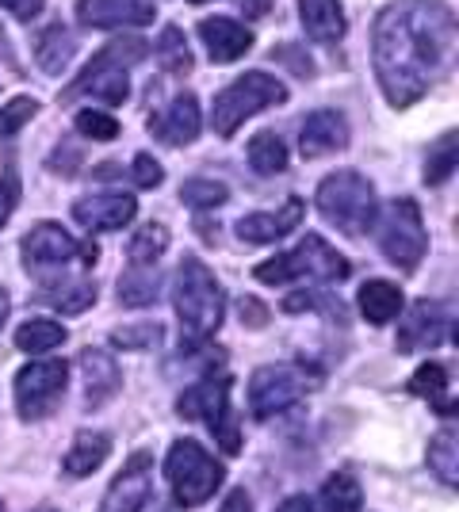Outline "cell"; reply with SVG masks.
Returning a JSON list of instances; mask_svg holds the SVG:
<instances>
[{
    "label": "cell",
    "instance_id": "6da1fadb",
    "mask_svg": "<svg viewBox=\"0 0 459 512\" xmlns=\"http://www.w3.org/2000/svg\"><path fill=\"white\" fill-rule=\"evenodd\" d=\"M456 58V16L440 0H391L372 27V62L391 107L417 104Z\"/></svg>",
    "mask_w": 459,
    "mask_h": 512
},
{
    "label": "cell",
    "instance_id": "7a4b0ae2",
    "mask_svg": "<svg viewBox=\"0 0 459 512\" xmlns=\"http://www.w3.org/2000/svg\"><path fill=\"white\" fill-rule=\"evenodd\" d=\"M173 302H176V318H180V344H184V352H196L199 344H207L222 329L226 295H222L215 272L199 256H188L180 264Z\"/></svg>",
    "mask_w": 459,
    "mask_h": 512
},
{
    "label": "cell",
    "instance_id": "3957f363",
    "mask_svg": "<svg viewBox=\"0 0 459 512\" xmlns=\"http://www.w3.org/2000/svg\"><path fill=\"white\" fill-rule=\"evenodd\" d=\"M146 58V43L142 39H115L108 43L92 62L85 65V73L73 81V85L62 92V104H69L73 96H96V100H104V104H127V96H131V65H138Z\"/></svg>",
    "mask_w": 459,
    "mask_h": 512
},
{
    "label": "cell",
    "instance_id": "277c9868",
    "mask_svg": "<svg viewBox=\"0 0 459 512\" xmlns=\"http://www.w3.org/2000/svg\"><path fill=\"white\" fill-rule=\"evenodd\" d=\"M165 478L173 486V501L180 509H196L203 501H211L222 486V463L207 448H199L196 440H176L165 455Z\"/></svg>",
    "mask_w": 459,
    "mask_h": 512
},
{
    "label": "cell",
    "instance_id": "5b68a950",
    "mask_svg": "<svg viewBox=\"0 0 459 512\" xmlns=\"http://www.w3.org/2000/svg\"><path fill=\"white\" fill-rule=\"evenodd\" d=\"M318 214L341 234H364L375 222V188L360 172H333L318 184Z\"/></svg>",
    "mask_w": 459,
    "mask_h": 512
},
{
    "label": "cell",
    "instance_id": "8992f818",
    "mask_svg": "<svg viewBox=\"0 0 459 512\" xmlns=\"http://www.w3.org/2000/svg\"><path fill=\"white\" fill-rule=\"evenodd\" d=\"M284 100H287L284 81H276L272 73H261V69H253V73H241L234 85L222 88L219 96H215L211 127H215V134L230 138V134H234V130H238L245 119L261 115L264 107L284 104Z\"/></svg>",
    "mask_w": 459,
    "mask_h": 512
},
{
    "label": "cell",
    "instance_id": "52a82bcc",
    "mask_svg": "<svg viewBox=\"0 0 459 512\" xmlns=\"http://www.w3.org/2000/svg\"><path fill=\"white\" fill-rule=\"evenodd\" d=\"M303 276L345 279L349 276V260L337 253L329 241H322L318 234H310L299 241V249L272 256V260H264V264L253 268V279H261V283H268V287H284V283L303 279Z\"/></svg>",
    "mask_w": 459,
    "mask_h": 512
},
{
    "label": "cell",
    "instance_id": "ba28073f",
    "mask_svg": "<svg viewBox=\"0 0 459 512\" xmlns=\"http://www.w3.org/2000/svg\"><path fill=\"white\" fill-rule=\"evenodd\" d=\"M230 386L234 379L230 375H211V379H199L196 386H188L176 402V413L184 421H203V425L215 432L219 448L226 455H238L241 451V436H238V421L230 413Z\"/></svg>",
    "mask_w": 459,
    "mask_h": 512
},
{
    "label": "cell",
    "instance_id": "9c48e42d",
    "mask_svg": "<svg viewBox=\"0 0 459 512\" xmlns=\"http://www.w3.org/2000/svg\"><path fill=\"white\" fill-rule=\"evenodd\" d=\"M379 249L391 260L394 268L414 272L421 256L429 249V237L421 226V211L414 199H391L383 207V222H379Z\"/></svg>",
    "mask_w": 459,
    "mask_h": 512
},
{
    "label": "cell",
    "instance_id": "30bf717a",
    "mask_svg": "<svg viewBox=\"0 0 459 512\" xmlns=\"http://www.w3.org/2000/svg\"><path fill=\"white\" fill-rule=\"evenodd\" d=\"M69 386V363L66 360H35L23 371H16V413L20 421H43L50 417L58 402L66 398Z\"/></svg>",
    "mask_w": 459,
    "mask_h": 512
},
{
    "label": "cell",
    "instance_id": "8fae6325",
    "mask_svg": "<svg viewBox=\"0 0 459 512\" xmlns=\"http://www.w3.org/2000/svg\"><path fill=\"white\" fill-rule=\"evenodd\" d=\"M23 268L35 279H50L66 272L69 264L81 256L85 264L96 260V245H81L77 237H69L58 222H39L31 234L23 237Z\"/></svg>",
    "mask_w": 459,
    "mask_h": 512
},
{
    "label": "cell",
    "instance_id": "7c38bea8",
    "mask_svg": "<svg viewBox=\"0 0 459 512\" xmlns=\"http://www.w3.org/2000/svg\"><path fill=\"white\" fill-rule=\"evenodd\" d=\"M314 390V375H306L303 367L295 363H268L249 379V406L257 417H276L287 406L303 402L306 394Z\"/></svg>",
    "mask_w": 459,
    "mask_h": 512
},
{
    "label": "cell",
    "instance_id": "4fadbf2b",
    "mask_svg": "<svg viewBox=\"0 0 459 512\" xmlns=\"http://www.w3.org/2000/svg\"><path fill=\"white\" fill-rule=\"evenodd\" d=\"M134 214H138V199L127 192H96V195H85L81 203H73L77 226H85L92 234L123 230V226L134 222Z\"/></svg>",
    "mask_w": 459,
    "mask_h": 512
},
{
    "label": "cell",
    "instance_id": "5bb4252c",
    "mask_svg": "<svg viewBox=\"0 0 459 512\" xmlns=\"http://www.w3.org/2000/svg\"><path fill=\"white\" fill-rule=\"evenodd\" d=\"M444 337H452V314L440 302L421 299L398 329V352H425V348H437Z\"/></svg>",
    "mask_w": 459,
    "mask_h": 512
},
{
    "label": "cell",
    "instance_id": "9a60e30c",
    "mask_svg": "<svg viewBox=\"0 0 459 512\" xmlns=\"http://www.w3.org/2000/svg\"><path fill=\"white\" fill-rule=\"evenodd\" d=\"M146 501H150V451H138L127 459V467L115 474L100 512H142Z\"/></svg>",
    "mask_w": 459,
    "mask_h": 512
},
{
    "label": "cell",
    "instance_id": "2e32d148",
    "mask_svg": "<svg viewBox=\"0 0 459 512\" xmlns=\"http://www.w3.org/2000/svg\"><path fill=\"white\" fill-rule=\"evenodd\" d=\"M77 16L88 27L115 31V27H150L157 8H153V0H81Z\"/></svg>",
    "mask_w": 459,
    "mask_h": 512
},
{
    "label": "cell",
    "instance_id": "e0dca14e",
    "mask_svg": "<svg viewBox=\"0 0 459 512\" xmlns=\"http://www.w3.org/2000/svg\"><path fill=\"white\" fill-rule=\"evenodd\" d=\"M349 146V119L341 111H314L299 130V153L306 161H318L329 153L345 150Z\"/></svg>",
    "mask_w": 459,
    "mask_h": 512
},
{
    "label": "cell",
    "instance_id": "ac0fdd59",
    "mask_svg": "<svg viewBox=\"0 0 459 512\" xmlns=\"http://www.w3.org/2000/svg\"><path fill=\"white\" fill-rule=\"evenodd\" d=\"M199 39L207 46L211 62H238V58L249 54V46H253V31L238 20L211 16V20L199 23Z\"/></svg>",
    "mask_w": 459,
    "mask_h": 512
},
{
    "label": "cell",
    "instance_id": "d6986e66",
    "mask_svg": "<svg viewBox=\"0 0 459 512\" xmlns=\"http://www.w3.org/2000/svg\"><path fill=\"white\" fill-rule=\"evenodd\" d=\"M81 375H85V409L108 406L119 394V363L111 360L104 348L81 352Z\"/></svg>",
    "mask_w": 459,
    "mask_h": 512
},
{
    "label": "cell",
    "instance_id": "ffe728a7",
    "mask_svg": "<svg viewBox=\"0 0 459 512\" xmlns=\"http://www.w3.org/2000/svg\"><path fill=\"white\" fill-rule=\"evenodd\" d=\"M299 222H303V203H299V199H287L276 214H245L234 230H238V237L249 241V245H268V241L287 237Z\"/></svg>",
    "mask_w": 459,
    "mask_h": 512
},
{
    "label": "cell",
    "instance_id": "44dd1931",
    "mask_svg": "<svg viewBox=\"0 0 459 512\" xmlns=\"http://www.w3.org/2000/svg\"><path fill=\"white\" fill-rule=\"evenodd\" d=\"M199 127H203L199 100L192 92H180L173 104H169V111H165V119H161V127H157V138H161L165 146H188V142L199 138Z\"/></svg>",
    "mask_w": 459,
    "mask_h": 512
},
{
    "label": "cell",
    "instance_id": "7402d4cb",
    "mask_svg": "<svg viewBox=\"0 0 459 512\" xmlns=\"http://www.w3.org/2000/svg\"><path fill=\"white\" fill-rule=\"evenodd\" d=\"M299 16H303L306 35L314 43L333 46L345 39V12L341 0H299Z\"/></svg>",
    "mask_w": 459,
    "mask_h": 512
},
{
    "label": "cell",
    "instance_id": "603a6c76",
    "mask_svg": "<svg viewBox=\"0 0 459 512\" xmlns=\"http://www.w3.org/2000/svg\"><path fill=\"white\" fill-rule=\"evenodd\" d=\"M356 306H360L364 321L387 325V321H394L402 314L406 299H402V291H398L394 283H387V279H368V283L360 287V295H356Z\"/></svg>",
    "mask_w": 459,
    "mask_h": 512
},
{
    "label": "cell",
    "instance_id": "cb8c5ba5",
    "mask_svg": "<svg viewBox=\"0 0 459 512\" xmlns=\"http://www.w3.org/2000/svg\"><path fill=\"white\" fill-rule=\"evenodd\" d=\"M111 455V436L108 432H77L73 436V448L66 455V474L69 478H88V474H96V470L104 467V459Z\"/></svg>",
    "mask_w": 459,
    "mask_h": 512
},
{
    "label": "cell",
    "instance_id": "d4e9b609",
    "mask_svg": "<svg viewBox=\"0 0 459 512\" xmlns=\"http://www.w3.org/2000/svg\"><path fill=\"white\" fill-rule=\"evenodd\" d=\"M161 299V272L153 264H131L123 276H119V302L123 306H153Z\"/></svg>",
    "mask_w": 459,
    "mask_h": 512
},
{
    "label": "cell",
    "instance_id": "484cf974",
    "mask_svg": "<svg viewBox=\"0 0 459 512\" xmlns=\"http://www.w3.org/2000/svg\"><path fill=\"white\" fill-rule=\"evenodd\" d=\"M73 54H77V43H73V35H69V27L62 23H54V27H46L43 35H39V46H35V62L43 73H66L69 62H73Z\"/></svg>",
    "mask_w": 459,
    "mask_h": 512
},
{
    "label": "cell",
    "instance_id": "4316f807",
    "mask_svg": "<svg viewBox=\"0 0 459 512\" xmlns=\"http://www.w3.org/2000/svg\"><path fill=\"white\" fill-rule=\"evenodd\" d=\"M322 505L329 512H360L364 509V490L352 470H333L322 482Z\"/></svg>",
    "mask_w": 459,
    "mask_h": 512
},
{
    "label": "cell",
    "instance_id": "83f0119b",
    "mask_svg": "<svg viewBox=\"0 0 459 512\" xmlns=\"http://www.w3.org/2000/svg\"><path fill=\"white\" fill-rule=\"evenodd\" d=\"M39 302L54 306L58 314H81L96 302V287L92 283H77V279H62V283H50L46 291H39Z\"/></svg>",
    "mask_w": 459,
    "mask_h": 512
},
{
    "label": "cell",
    "instance_id": "f1b7e54d",
    "mask_svg": "<svg viewBox=\"0 0 459 512\" xmlns=\"http://www.w3.org/2000/svg\"><path fill=\"white\" fill-rule=\"evenodd\" d=\"M249 165L257 176H280L287 169V146L276 130H261L249 142Z\"/></svg>",
    "mask_w": 459,
    "mask_h": 512
},
{
    "label": "cell",
    "instance_id": "f546056e",
    "mask_svg": "<svg viewBox=\"0 0 459 512\" xmlns=\"http://www.w3.org/2000/svg\"><path fill=\"white\" fill-rule=\"evenodd\" d=\"M62 341H66V329L50 318H31L16 329V348H20V352H31V356H39L46 348H58Z\"/></svg>",
    "mask_w": 459,
    "mask_h": 512
},
{
    "label": "cell",
    "instance_id": "4dcf8cb0",
    "mask_svg": "<svg viewBox=\"0 0 459 512\" xmlns=\"http://www.w3.org/2000/svg\"><path fill=\"white\" fill-rule=\"evenodd\" d=\"M157 62H161L165 73H173V77L192 73V50L184 43V31L180 27H165L161 31V39H157Z\"/></svg>",
    "mask_w": 459,
    "mask_h": 512
},
{
    "label": "cell",
    "instance_id": "1f68e13d",
    "mask_svg": "<svg viewBox=\"0 0 459 512\" xmlns=\"http://www.w3.org/2000/svg\"><path fill=\"white\" fill-rule=\"evenodd\" d=\"M165 249H169V230L161 222H142L134 230L131 245H127L134 264H157V256L165 253Z\"/></svg>",
    "mask_w": 459,
    "mask_h": 512
},
{
    "label": "cell",
    "instance_id": "d6a6232c",
    "mask_svg": "<svg viewBox=\"0 0 459 512\" xmlns=\"http://www.w3.org/2000/svg\"><path fill=\"white\" fill-rule=\"evenodd\" d=\"M429 470L437 474V478L444 482V486H448V490H456V482H459L456 432H448V436H437V440L429 444Z\"/></svg>",
    "mask_w": 459,
    "mask_h": 512
},
{
    "label": "cell",
    "instance_id": "836d02e7",
    "mask_svg": "<svg viewBox=\"0 0 459 512\" xmlns=\"http://www.w3.org/2000/svg\"><path fill=\"white\" fill-rule=\"evenodd\" d=\"M444 386H448V371L440 363H421L410 379V394L437 402V413H456L452 406H444Z\"/></svg>",
    "mask_w": 459,
    "mask_h": 512
},
{
    "label": "cell",
    "instance_id": "e575fe53",
    "mask_svg": "<svg viewBox=\"0 0 459 512\" xmlns=\"http://www.w3.org/2000/svg\"><path fill=\"white\" fill-rule=\"evenodd\" d=\"M180 199H184V207H192V211H215L222 207L226 199H230V188L219 184V180H188L184 188H180Z\"/></svg>",
    "mask_w": 459,
    "mask_h": 512
},
{
    "label": "cell",
    "instance_id": "d590c367",
    "mask_svg": "<svg viewBox=\"0 0 459 512\" xmlns=\"http://www.w3.org/2000/svg\"><path fill=\"white\" fill-rule=\"evenodd\" d=\"M165 341V329L161 325H123L111 333V344L115 348H127V352H153Z\"/></svg>",
    "mask_w": 459,
    "mask_h": 512
},
{
    "label": "cell",
    "instance_id": "8d00e7d4",
    "mask_svg": "<svg viewBox=\"0 0 459 512\" xmlns=\"http://www.w3.org/2000/svg\"><path fill=\"white\" fill-rule=\"evenodd\" d=\"M77 130L92 138V142H115L123 127H119V119L108 115V111H96V107H85V111H77Z\"/></svg>",
    "mask_w": 459,
    "mask_h": 512
},
{
    "label": "cell",
    "instance_id": "74e56055",
    "mask_svg": "<svg viewBox=\"0 0 459 512\" xmlns=\"http://www.w3.org/2000/svg\"><path fill=\"white\" fill-rule=\"evenodd\" d=\"M35 115H39V100L35 96H16L12 104L0 111V142H8L12 134H20Z\"/></svg>",
    "mask_w": 459,
    "mask_h": 512
},
{
    "label": "cell",
    "instance_id": "f35d334b",
    "mask_svg": "<svg viewBox=\"0 0 459 512\" xmlns=\"http://www.w3.org/2000/svg\"><path fill=\"white\" fill-rule=\"evenodd\" d=\"M452 169H456V134L448 130V134H444V142L429 153V165H425V184H444V180L452 176Z\"/></svg>",
    "mask_w": 459,
    "mask_h": 512
},
{
    "label": "cell",
    "instance_id": "ab89813d",
    "mask_svg": "<svg viewBox=\"0 0 459 512\" xmlns=\"http://www.w3.org/2000/svg\"><path fill=\"white\" fill-rule=\"evenodd\" d=\"M16 203H20V172L16 165H8L0 176V230L8 226V214L16 211Z\"/></svg>",
    "mask_w": 459,
    "mask_h": 512
},
{
    "label": "cell",
    "instance_id": "60d3db41",
    "mask_svg": "<svg viewBox=\"0 0 459 512\" xmlns=\"http://www.w3.org/2000/svg\"><path fill=\"white\" fill-rule=\"evenodd\" d=\"M131 176H134V184H138V188H157V184L165 180V169L157 165V157H153V153H138V157H134Z\"/></svg>",
    "mask_w": 459,
    "mask_h": 512
},
{
    "label": "cell",
    "instance_id": "b9f144b4",
    "mask_svg": "<svg viewBox=\"0 0 459 512\" xmlns=\"http://www.w3.org/2000/svg\"><path fill=\"white\" fill-rule=\"evenodd\" d=\"M238 314H241V325H245V329H264V325H268V306L257 299H241Z\"/></svg>",
    "mask_w": 459,
    "mask_h": 512
},
{
    "label": "cell",
    "instance_id": "7bdbcfd3",
    "mask_svg": "<svg viewBox=\"0 0 459 512\" xmlns=\"http://www.w3.org/2000/svg\"><path fill=\"white\" fill-rule=\"evenodd\" d=\"M77 161H81V150H77L73 142H66L62 150L50 157V169L58 172V176H73V172H77Z\"/></svg>",
    "mask_w": 459,
    "mask_h": 512
},
{
    "label": "cell",
    "instance_id": "ee69618b",
    "mask_svg": "<svg viewBox=\"0 0 459 512\" xmlns=\"http://www.w3.org/2000/svg\"><path fill=\"white\" fill-rule=\"evenodd\" d=\"M0 8H4V12H12L20 23H27L43 12V0H0Z\"/></svg>",
    "mask_w": 459,
    "mask_h": 512
},
{
    "label": "cell",
    "instance_id": "f6af8a7d",
    "mask_svg": "<svg viewBox=\"0 0 459 512\" xmlns=\"http://www.w3.org/2000/svg\"><path fill=\"white\" fill-rule=\"evenodd\" d=\"M238 4L249 20H264V16L272 12V0H238Z\"/></svg>",
    "mask_w": 459,
    "mask_h": 512
},
{
    "label": "cell",
    "instance_id": "bcb514c9",
    "mask_svg": "<svg viewBox=\"0 0 459 512\" xmlns=\"http://www.w3.org/2000/svg\"><path fill=\"white\" fill-rule=\"evenodd\" d=\"M222 512H253V505H249V493H245V490H234L230 497H226Z\"/></svg>",
    "mask_w": 459,
    "mask_h": 512
},
{
    "label": "cell",
    "instance_id": "7dc6e473",
    "mask_svg": "<svg viewBox=\"0 0 459 512\" xmlns=\"http://www.w3.org/2000/svg\"><path fill=\"white\" fill-rule=\"evenodd\" d=\"M276 512H318V505H314L310 497H291V501H284Z\"/></svg>",
    "mask_w": 459,
    "mask_h": 512
},
{
    "label": "cell",
    "instance_id": "c3c4849f",
    "mask_svg": "<svg viewBox=\"0 0 459 512\" xmlns=\"http://www.w3.org/2000/svg\"><path fill=\"white\" fill-rule=\"evenodd\" d=\"M8 310H12V299H8V291L0 287V329H4V318H8Z\"/></svg>",
    "mask_w": 459,
    "mask_h": 512
},
{
    "label": "cell",
    "instance_id": "681fc988",
    "mask_svg": "<svg viewBox=\"0 0 459 512\" xmlns=\"http://www.w3.org/2000/svg\"><path fill=\"white\" fill-rule=\"evenodd\" d=\"M188 4H211V0H188Z\"/></svg>",
    "mask_w": 459,
    "mask_h": 512
},
{
    "label": "cell",
    "instance_id": "f907efd6",
    "mask_svg": "<svg viewBox=\"0 0 459 512\" xmlns=\"http://www.w3.org/2000/svg\"><path fill=\"white\" fill-rule=\"evenodd\" d=\"M35 512H58V509H46V505H43V509H35Z\"/></svg>",
    "mask_w": 459,
    "mask_h": 512
},
{
    "label": "cell",
    "instance_id": "816d5d0a",
    "mask_svg": "<svg viewBox=\"0 0 459 512\" xmlns=\"http://www.w3.org/2000/svg\"><path fill=\"white\" fill-rule=\"evenodd\" d=\"M161 512H176V509H161Z\"/></svg>",
    "mask_w": 459,
    "mask_h": 512
},
{
    "label": "cell",
    "instance_id": "f5cc1de1",
    "mask_svg": "<svg viewBox=\"0 0 459 512\" xmlns=\"http://www.w3.org/2000/svg\"><path fill=\"white\" fill-rule=\"evenodd\" d=\"M0 512H4V505H0Z\"/></svg>",
    "mask_w": 459,
    "mask_h": 512
}]
</instances>
